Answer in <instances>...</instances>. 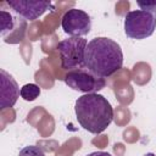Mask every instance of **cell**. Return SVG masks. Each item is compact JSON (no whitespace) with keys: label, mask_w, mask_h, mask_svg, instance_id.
Listing matches in <instances>:
<instances>
[{"label":"cell","mask_w":156,"mask_h":156,"mask_svg":"<svg viewBox=\"0 0 156 156\" xmlns=\"http://www.w3.org/2000/svg\"><path fill=\"white\" fill-rule=\"evenodd\" d=\"M85 68L99 77L107 78L123 66L121 45L106 37L91 39L85 49Z\"/></svg>","instance_id":"obj_1"},{"label":"cell","mask_w":156,"mask_h":156,"mask_svg":"<svg viewBox=\"0 0 156 156\" xmlns=\"http://www.w3.org/2000/svg\"><path fill=\"white\" fill-rule=\"evenodd\" d=\"M77 121L85 130L93 134L102 133L113 119V107L108 100L98 94H84L74 102Z\"/></svg>","instance_id":"obj_2"},{"label":"cell","mask_w":156,"mask_h":156,"mask_svg":"<svg viewBox=\"0 0 156 156\" xmlns=\"http://www.w3.org/2000/svg\"><path fill=\"white\" fill-rule=\"evenodd\" d=\"M87 45L88 41L84 38L71 37L61 40L56 45V50L61 58V67L67 71L84 68Z\"/></svg>","instance_id":"obj_3"},{"label":"cell","mask_w":156,"mask_h":156,"mask_svg":"<svg viewBox=\"0 0 156 156\" xmlns=\"http://www.w3.org/2000/svg\"><path fill=\"white\" fill-rule=\"evenodd\" d=\"M156 29V15L144 10H133L124 16V33L130 39H146Z\"/></svg>","instance_id":"obj_4"},{"label":"cell","mask_w":156,"mask_h":156,"mask_svg":"<svg viewBox=\"0 0 156 156\" xmlns=\"http://www.w3.org/2000/svg\"><path fill=\"white\" fill-rule=\"evenodd\" d=\"M63 80L66 85H68V88L85 94L98 93L101 89H104L106 85L105 78L96 76L88 68H78V69L68 71Z\"/></svg>","instance_id":"obj_5"},{"label":"cell","mask_w":156,"mask_h":156,"mask_svg":"<svg viewBox=\"0 0 156 156\" xmlns=\"http://www.w3.org/2000/svg\"><path fill=\"white\" fill-rule=\"evenodd\" d=\"M61 27L63 32L71 37L82 38L87 35L91 29L90 16L79 9H71L65 12L61 21Z\"/></svg>","instance_id":"obj_6"},{"label":"cell","mask_w":156,"mask_h":156,"mask_svg":"<svg viewBox=\"0 0 156 156\" xmlns=\"http://www.w3.org/2000/svg\"><path fill=\"white\" fill-rule=\"evenodd\" d=\"M27 22L22 17H15L10 12L0 11V29L5 43L17 44L23 40L26 34Z\"/></svg>","instance_id":"obj_7"},{"label":"cell","mask_w":156,"mask_h":156,"mask_svg":"<svg viewBox=\"0 0 156 156\" xmlns=\"http://www.w3.org/2000/svg\"><path fill=\"white\" fill-rule=\"evenodd\" d=\"M20 17L34 21L39 18L45 11L52 9L51 1L43 0H9L6 2Z\"/></svg>","instance_id":"obj_8"},{"label":"cell","mask_w":156,"mask_h":156,"mask_svg":"<svg viewBox=\"0 0 156 156\" xmlns=\"http://www.w3.org/2000/svg\"><path fill=\"white\" fill-rule=\"evenodd\" d=\"M0 108L12 107L21 95V89L15 78L2 68L0 69Z\"/></svg>","instance_id":"obj_9"},{"label":"cell","mask_w":156,"mask_h":156,"mask_svg":"<svg viewBox=\"0 0 156 156\" xmlns=\"http://www.w3.org/2000/svg\"><path fill=\"white\" fill-rule=\"evenodd\" d=\"M40 95V88L37 84L28 83L21 88V98L26 101H34Z\"/></svg>","instance_id":"obj_10"},{"label":"cell","mask_w":156,"mask_h":156,"mask_svg":"<svg viewBox=\"0 0 156 156\" xmlns=\"http://www.w3.org/2000/svg\"><path fill=\"white\" fill-rule=\"evenodd\" d=\"M18 156H45V152L40 146L28 145L20 150Z\"/></svg>","instance_id":"obj_11"},{"label":"cell","mask_w":156,"mask_h":156,"mask_svg":"<svg viewBox=\"0 0 156 156\" xmlns=\"http://www.w3.org/2000/svg\"><path fill=\"white\" fill-rule=\"evenodd\" d=\"M138 6L140 7V10L147 11L150 13L156 15V1H146V2H138Z\"/></svg>","instance_id":"obj_12"},{"label":"cell","mask_w":156,"mask_h":156,"mask_svg":"<svg viewBox=\"0 0 156 156\" xmlns=\"http://www.w3.org/2000/svg\"><path fill=\"white\" fill-rule=\"evenodd\" d=\"M87 156H112V155L110 152H106V151H94V152L88 154Z\"/></svg>","instance_id":"obj_13"},{"label":"cell","mask_w":156,"mask_h":156,"mask_svg":"<svg viewBox=\"0 0 156 156\" xmlns=\"http://www.w3.org/2000/svg\"><path fill=\"white\" fill-rule=\"evenodd\" d=\"M144 156H156V155H155L154 152H147V154H145Z\"/></svg>","instance_id":"obj_14"}]
</instances>
